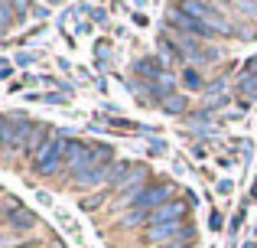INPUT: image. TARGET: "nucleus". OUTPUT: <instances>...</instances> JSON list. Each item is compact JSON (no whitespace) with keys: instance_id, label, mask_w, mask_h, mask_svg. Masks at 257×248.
Returning a JSON list of instances; mask_svg holds the SVG:
<instances>
[{"instance_id":"7","label":"nucleus","mask_w":257,"mask_h":248,"mask_svg":"<svg viewBox=\"0 0 257 248\" xmlns=\"http://www.w3.org/2000/svg\"><path fill=\"white\" fill-rule=\"evenodd\" d=\"M163 108L170 111V115H179V111H186V95H170V98H163Z\"/></svg>"},{"instance_id":"13","label":"nucleus","mask_w":257,"mask_h":248,"mask_svg":"<svg viewBox=\"0 0 257 248\" xmlns=\"http://www.w3.org/2000/svg\"><path fill=\"white\" fill-rule=\"evenodd\" d=\"M208 219H212V229H221V216H218V212H212Z\"/></svg>"},{"instance_id":"1","label":"nucleus","mask_w":257,"mask_h":248,"mask_svg":"<svg viewBox=\"0 0 257 248\" xmlns=\"http://www.w3.org/2000/svg\"><path fill=\"white\" fill-rule=\"evenodd\" d=\"M65 153H69V144H65L62 137H49L36 153H33V167H36V173H52V170L62 167Z\"/></svg>"},{"instance_id":"6","label":"nucleus","mask_w":257,"mask_h":248,"mask_svg":"<svg viewBox=\"0 0 257 248\" xmlns=\"http://www.w3.org/2000/svg\"><path fill=\"white\" fill-rule=\"evenodd\" d=\"M137 72L147 75V78H160V75H163V62H160V59H140Z\"/></svg>"},{"instance_id":"2","label":"nucleus","mask_w":257,"mask_h":248,"mask_svg":"<svg viewBox=\"0 0 257 248\" xmlns=\"http://www.w3.org/2000/svg\"><path fill=\"white\" fill-rule=\"evenodd\" d=\"M182 212H186V203H182V199H173V203L160 206L157 212H150V225H163V222H182Z\"/></svg>"},{"instance_id":"11","label":"nucleus","mask_w":257,"mask_h":248,"mask_svg":"<svg viewBox=\"0 0 257 248\" xmlns=\"http://www.w3.org/2000/svg\"><path fill=\"white\" fill-rule=\"evenodd\" d=\"M186 85H192V89H195V85H199V75H195V72H186Z\"/></svg>"},{"instance_id":"5","label":"nucleus","mask_w":257,"mask_h":248,"mask_svg":"<svg viewBox=\"0 0 257 248\" xmlns=\"http://www.w3.org/2000/svg\"><path fill=\"white\" fill-rule=\"evenodd\" d=\"M7 222H10V229L26 232V229H33V225H36V216H33L30 209H13V212H7Z\"/></svg>"},{"instance_id":"4","label":"nucleus","mask_w":257,"mask_h":248,"mask_svg":"<svg viewBox=\"0 0 257 248\" xmlns=\"http://www.w3.org/2000/svg\"><path fill=\"white\" fill-rule=\"evenodd\" d=\"M101 180H111V170L107 167H91V170H85V173H78L75 177V186H98Z\"/></svg>"},{"instance_id":"8","label":"nucleus","mask_w":257,"mask_h":248,"mask_svg":"<svg viewBox=\"0 0 257 248\" xmlns=\"http://www.w3.org/2000/svg\"><path fill=\"white\" fill-rule=\"evenodd\" d=\"M238 89L244 92L247 98H257V75H241V82H238Z\"/></svg>"},{"instance_id":"3","label":"nucleus","mask_w":257,"mask_h":248,"mask_svg":"<svg viewBox=\"0 0 257 248\" xmlns=\"http://www.w3.org/2000/svg\"><path fill=\"white\" fill-rule=\"evenodd\" d=\"M186 232L182 222H163V225H147V242H166V238H179Z\"/></svg>"},{"instance_id":"10","label":"nucleus","mask_w":257,"mask_h":248,"mask_svg":"<svg viewBox=\"0 0 257 248\" xmlns=\"http://www.w3.org/2000/svg\"><path fill=\"white\" fill-rule=\"evenodd\" d=\"M144 219H150V212H147V209H137V212H131V216H124V225H134V222H144Z\"/></svg>"},{"instance_id":"12","label":"nucleus","mask_w":257,"mask_h":248,"mask_svg":"<svg viewBox=\"0 0 257 248\" xmlns=\"http://www.w3.org/2000/svg\"><path fill=\"white\" fill-rule=\"evenodd\" d=\"M10 72H13V65H10V62H0V75L7 78V75H10Z\"/></svg>"},{"instance_id":"9","label":"nucleus","mask_w":257,"mask_h":248,"mask_svg":"<svg viewBox=\"0 0 257 248\" xmlns=\"http://www.w3.org/2000/svg\"><path fill=\"white\" fill-rule=\"evenodd\" d=\"M10 13H13V4H0V30H7L10 26Z\"/></svg>"}]
</instances>
